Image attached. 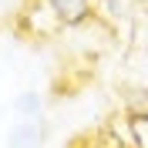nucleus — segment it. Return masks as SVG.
Here are the masks:
<instances>
[{
    "mask_svg": "<svg viewBox=\"0 0 148 148\" xmlns=\"http://www.w3.org/2000/svg\"><path fill=\"white\" fill-rule=\"evenodd\" d=\"M54 17L61 20V27L71 30V27H84L88 20L94 17V0H47Z\"/></svg>",
    "mask_w": 148,
    "mask_h": 148,
    "instance_id": "2",
    "label": "nucleus"
},
{
    "mask_svg": "<svg viewBox=\"0 0 148 148\" xmlns=\"http://www.w3.org/2000/svg\"><path fill=\"white\" fill-rule=\"evenodd\" d=\"M14 108H17L20 118H40V94L37 91H24L17 101H14Z\"/></svg>",
    "mask_w": 148,
    "mask_h": 148,
    "instance_id": "4",
    "label": "nucleus"
},
{
    "mask_svg": "<svg viewBox=\"0 0 148 148\" xmlns=\"http://www.w3.org/2000/svg\"><path fill=\"white\" fill-rule=\"evenodd\" d=\"M10 148H40L44 145V121L40 118H20L10 128Z\"/></svg>",
    "mask_w": 148,
    "mask_h": 148,
    "instance_id": "3",
    "label": "nucleus"
},
{
    "mask_svg": "<svg viewBox=\"0 0 148 148\" xmlns=\"http://www.w3.org/2000/svg\"><path fill=\"white\" fill-rule=\"evenodd\" d=\"M20 24H24V30H30L34 37H54L57 30H64L47 0H30L27 10L20 14Z\"/></svg>",
    "mask_w": 148,
    "mask_h": 148,
    "instance_id": "1",
    "label": "nucleus"
}]
</instances>
